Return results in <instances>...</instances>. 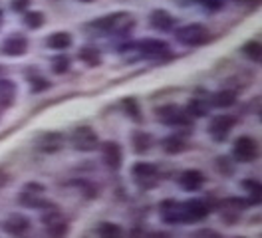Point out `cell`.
Wrapping results in <instances>:
<instances>
[{
    "label": "cell",
    "mask_w": 262,
    "mask_h": 238,
    "mask_svg": "<svg viewBox=\"0 0 262 238\" xmlns=\"http://www.w3.org/2000/svg\"><path fill=\"white\" fill-rule=\"evenodd\" d=\"M66 141H70L72 149H76L80 153H92L98 149L99 137L92 125H78L72 129V133L66 137Z\"/></svg>",
    "instance_id": "cell-6"
},
{
    "label": "cell",
    "mask_w": 262,
    "mask_h": 238,
    "mask_svg": "<svg viewBox=\"0 0 262 238\" xmlns=\"http://www.w3.org/2000/svg\"><path fill=\"white\" fill-rule=\"evenodd\" d=\"M99 153H101V161L107 169L112 171H119L123 167V147L117 141H103L98 145Z\"/></svg>",
    "instance_id": "cell-14"
},
{
    "label": "cell",
    "mask_w": 262,
    "mask_h": 238,
    "mask_svg": "<svg viewBox=\"0 0 262 238\" xmlns=\"http://www.w3.org/2000/svg\"><path fill=\"white\" fill-rule=\"evenodd\" d=\"M76 2H82V4H92V2H96V0H76Z\"/></svg>",
    "instance_id": "cell-40"
},
{
    "label": "cell",
    "mask_w": 262,
    "mask_h": 238,
    "mask_svg": "<svg viewBox=\"0 0 262 238\" xmlns=\"http://www.w3.org/2000/svg\"><path fill=\"white\" fill-rule=\"evenodd\" d=\"M193 236H201V238H219L221 234L216 230H211V228H201V230H195Z\"/></svg>",
    "instance_id": "cell-37"
},
{
    "label": "cell",
    "mask_w": 262,
    "mask_h": 238,
    "mask_svg": "<svg viewBox=\"0 0 262 238\" xmlns=\"http://www.w3.org/2000/svg\"><path fill=\"white\" fill-rule=\"evenodd\" d=\"M185 210H187V222H201L211 214L213 206L205 199H189L185 201Z\"/></svg>",
    "instance_id": "cell-17"
},
{
    "label": "cell",
    "mask_w": 262,
    "mask_h": 238,
    "mask_svg": "<svg viewBox=\"0 0 262 238\" xmlns=\"http://www.w3.org/2000/svg\"><path fill=\"white\" fill-rule=\"evenodd\" d=\"M129 141H131V149H133L135 155H147L149 151L153 149V145H155L153 135L149 131H143V129H135L131 133Z\"/></svg>",
    "instance_id": "cell-19"
},
{
    "label": "cell",
    "mask_w": 262,
    "mask_h": 238,
    "mask_svg": "<svg viewBox=\"0 0 262 238\" xmlns=\"http://www.w3.org/2000/svg\"><path fill=\"white\" fill-rule=\"evenodd\" d=\"M28 81H30V92L32 94H42V92L52 88V81L46 76H42L40 72L32 74V78H28Z\"/></svg>",
    "instance_id": "cell-33"
},
{
    "label": "cell",
    "mask_w": 262,
    "mask_h": 238,
    "mask_svg": "<svg viewBox=\"0 0 262 238\" xmlns=\"http://www.w3.org/2000/svg\"><path fill=\"white\" fill-rule=\"evenodd\" d=\"M161 149L167 155H181L189 149V145H187L185 137L181 133H173V135H167L161 139Z\"/></svg>",
    "instance_id": "cell-23"
},
{
    "label": "cell",
    "mask_w": 262,
    "mask_h": 238,
    "mask_svg": "<svg viewBox=\"0 0 262 238\" xmlns=\"http://www.w3.org/2000/svg\"><path fill=\"white\" fill-rule=\"evenodd\" d=\"M177 4L179 6H191V4H195V0H177Z\"/></svg>",
    "instance_id": "cell-39"
},
{
    "label": "cell",
    "mask_w": 262,
    "mask_h": 238,
    "mask_svg": "<svg viewBox=\"0 0 262 238\" xmlns=\"http://www.w3.org/2000/svg\"><path fill=\"white\" fill-rule=\"evenodd\" d=\"M6 185H8V175L4 173V171H0V189L6 187Z\"/></svg>",
    "instance_id": "cell-38"
},
{
    "label": "cell",
    "mask_w": 262,
    "mask_h": 238,
    "mask_svg": "<svg viewBox=\"0 0 262 238\" xmlns=\"http://www.w3.org/2000/svg\"><path fill=\"white\" fill-rule=\"evenodd\" d=\"M211 107H216V110H229L236 103V90H230V88H223L219 92H213V94L207 95Z\"/></svg>",
    "instance_id": "cell-21"
},
{
    "label": "cell",
    "mask_w": 262,
    "mask_h": 238,
    "mask_svg": "<svg viewBox=\"0 0 262 238\" xmlns=\"http://www.w3.org/2000/svg\"><path fill=\"white\" fill-rule=\"evenodd\" d=\"M22 22L28 30H40L46 24V14L42 10H26L22 14Z\"/></svg>",
    "instance_id": "cell-29"
},
{
    "label": "cell",
    "mask_w": 262,
    "mask_h": 238,
    "mask_svg": "<svg viewBox=\"0 0 262 238\" xmlns=\"http://www.w3.org/2000/svg\"><path fill=\"white\" fill-rule=\"evenodd\" d=\"M96 234L101 238H119V236H123V228H121L119 224H115V222L103 221L98 224Z\"/></svg>",
    "instance_id": "cell-32"
},
{
    "label": "cell",
    "mask_w": 262,
    "mask_h": 238,
    "mask_svg": "<svg viewBox=\"0 0 262 238\" xmlns=\"http://www.w3.org/2000/svg\"><path fill=\"white\" fill-rule=\"evenodd\" d=\"M234 159H230V157H216L214 159V167H216V171L221 175H232L234 173Z\"/></svg>",
    "instance_id": "cell-34"
},
{
    "label": "cell",
    "mask_w": 262,
    "mask_h": 238,
    "mask_svg": "<svg viewBox=\"0 0 262 238\" xmlns=\"http://www.w3.org/2000/svg\"><path fill=\"white\" fill-rule=\"evenodd\" d=\"M245 2H248L250 6H254V4H258V0H245Z\"/></svg>",
    "instance_id": "cell-41"
},
{
    "label": "cell",
    "mask_w": 262,
    "mask_h": 238,
    "mask_svg": "<svg viewBox=\"0 0 262 238\" xmlns=\"http://www.w3.org/2000/svg\"><path fill=\"white\" fill-rule=\"evenodd\" d=\"M70 68H72V60H70V56H68L66 52H58V54L52 58V62H50V70H52V74H56V76L68 74Z\"/></svg>",
    "instance_id": "cell-30"
},
{
    "label": "cell",
    "mask_w": 262,
    "mask_h": 238,
    "mask_svg": "<svg viewBox=\"0 0 262 238\" xmlns=\"http://www.w3.org/2000/svg\"><path fill=\"white\" fill-rule=\"evenodd\" d=\"M30 228H32V221L22 212H12L2 221V230L10 236H24L30 232Z\"/></svg>",
    "instance_id": "cell-15"
},
{
    "label": "cell",
    "mask_w": 262,
    "mask_h": 238,
    "mask_svg": "<svg viewBox=\"0 0 262 238\" xmlns=\"http://www.w3.org/2000/svg\"><path fill=\"white\" fill-rule=\"evenodd\" d=\"M44 44H46V48L54 50V52H66V50H70L74 46V36L68 30H56L46 36Z\"/></svg>",
    "instance_id": "cell-20"
},
{
    "label": "cell",
    "mask_w": 262,
    "mask_h": 238,
    "mask_svg": "<svg viewBox=\"0 0 262 238\" xmlns=\"http://www.w3.org/2000/svg\"><path fill=\"white\" fill-rule=\"evenodd\" d=\"M238 123V115H232V113H219L211 117L209 121V135L211 139L216 143H223L229 139V135L232 133V129Z\"/></svg>",
    "instance_id": "cell-9"
},
{
    "label": "cell",
    "mask_w": 262,
    "mask_h": 238,
    "mask_svg": "<svg viewBox=\"0 0 262 238\" xmlns=\"http://www.w3.org/2000/svg\"><path fill=\"white\" fill-rule=\"evenodd\" d=\"M30 48V40L26 34L22 32H12L10 36H6L0 44V54L6 58H22L28 54Z\"/></svg>",
    "instance_id": "cell-13"
},
{
    "label": "cell",
    "mask_w": 262,
    "mask_h": 238,
    "mask_svg": "<svg viewBox=\"0 0 262 238\" xmlns=\"http://www.w3.org/2000/svg\"><path fill=\"white\" fill-rule=\"evenodd\" d=\"M32 0H10V10L16 14H24L26 10H30Z\"/></svg>",
    "instance_id": "cell-36"
},
{
    "label": "cell",
    "mask_w": 262,
    "mask_h": 238,
    "mask_svg": "<svg viewBox=\"0 0 262 238\" xmlns=\"http://www.w3.org/2000/svg\"><path fill=\"white\" fill-rule=\"evenodd\" d=\"M131 177L135 181V185L143 190L155 189L161 183V175H159V167L155 163L149 161H137L131 167Z\"/></svg>",
    "instance_id": "cell-7"
},
{
    "label": "cell",
    "mask_w": 262,
    "mask_h": 238,
    "mask_svg": "<svg viewBox=\"0 0 262 238\" xmlns=\"http://www.w3.org/2000/svg\"><path fill=\"white\" fill-rule=\"evenodd\" d=\"M78 60L88 66V68H99L103 63V56H101V50L96 46H82L78 50Z\"/></svg>",
    "instance_id": "cell-25"
},
{
    "label": "cell",
    "mask_w": 262,
    "mask_h": 238,
    "mask_svg": "<svg viewBox=\"0 0 262 238\" xmlns=\"http://www.w3.org/2000/svg\"><path fill=\"white\" fill-rule=\"evenodd\" d=\"M258 153H260V147H258V141L250 135H241L238 139H234L232 143V159L234 163H254L258 159Z\"/></svg>",
    "instance_id": "cell-10"
},
{
    "label": "cell",
    "mask_w": 262,
    "mask_h": 238,
    "mask_svg": "<svg viewBox=\"0 0 262 238\" xmlns=\"http://www.w3.org/2000/svg\"><path fill=\"white\" fill-rule=\"evenodd\" d=\"M66 145V135L62 131H56V129H50V131H42L34 137V147L44 153V155H54V153H60Z\"/></svg>",
    "instance_id": "cell-11"
},
{
    "label": "cell",
    "mask_w": 262,
    "mask_h": 238,
    "mask_svg": "<svg viewBox=\"0 0 262 238\" xmlns=\"http://www.w3.org/2000/svg\"><path fill=\"white\" fill-rule=\"evenodd\" d=\"M16 94H18L16 81L0 76V110L12 107L14 101H16Z\"/></svg>",
    "instance_id": "cell-22"
},
{
    "label": "cell",
    "mask_w": 262,
    "mask_h": 238,
    "mask_svg": "<svg viewBox=\"0 0 262 238\" xmlns=\"http://www.w3.org/2000/svg\"><path fill=\"white\" fill-rule=\"evenodd\" d=\"M72 185L80 190V194H82V197L90 199V201H94V199H98L99 197V187L96 185V183L88 181V179H74V181H72Z\"/></svg>",
    "instance_id": "cell-31"
},
{
    "label": "cell",
    "mask_w": 262,
    "mask_h": 238,
    "mask_svg": "<svg viewBox=\"0 0 262 238\" xmlns=\"http://www.w3.org/2000/svg\"><path fill=\"white\" fill-rule=\"evenodd\" d=\"M135 52L137 58L141 60H153V62H165V60H171L173 58V52L169 42H165L161 38H143L139 42H133V44H125V46L119 48V52Z\"/></svg>",
    "instance_id": "cell-2"
},
{
    "label": "cell",
    "mask_w": 262,
    "mask_h": 238,
    "mask_svg": "<svg viewBox=\"0 0 262 238\" xmlns=\"http://www.w3.org/2000/svg\"><path fill=\"white\" fill-rule=\"evenodd\" d=\"M196 4H201L205 10H209V12H219V10H223L225 8V2L227 0H195Z\"/></svg>",
    "instance_id": "cell-35"
},
{
    "label": "cell",
    "mask_w": 262,
    "mask_h": 238,
    "mask_svg": "<svg viewBox=\"0 0 262 238\" xmlns=\"http://www.w3.org/2000/svg\"><path fill=\"white\" fill-rule=\"evenodd\" d=\"M177 183H179V187L183 190H187V192H196V190H201L205 187L207 177H205L203 171H199V169H187V171H183V173L177 177Z\"/></svg>",
    "instance_id": "cell-16"
},
{
    "label": "cell",
    "mask_w": 262,
    "mask_h": 238,
    "mask_svg": "<svg viewBox=\"0 0 262 238\" xmlns=\"http://www.w3.org/2000/svg\"><path fill=\"white\" fill-rule=\"evenodd\" d=\"M159 219L169 224H189L187 222V210H185V201H175V199H165L159 205Z\"/></svg>",
    "instance_id": "cell-12"
},
{
    "label": "cell",
    "mask_w": 262,
    "mask_h": 238,
    "mask_svg": "<svg viewBox=\"0 0 262 238\" xmlns=\"http://www.w3.org/2000/svg\"><path fill=\"white\" fill-rule=\"evenodd\" d=\"M121 111L129 117L133 123H143V110H141V105H139V101H137V97H133V95H127V97H123L121 99Z\"/></svg>",
    "instance_id": "cell-26"
},
{
    "label": "cell",
    "mask_w": 262,
    "mask_h": 238,
    "mask_svg": "<svg viewBox=\"0 0 262 238\" xmlns=\"http://www.w3.org/2000/svg\"><path fill=\"white\" fill-rule=\"evenodd\" d=\"M185 110H187V113H189L191 117H207L213 107H211L207 95H195V97H191V99L187 101Z\"/></svg>",
    "instance_id": "cell-24"
},
{
    "label": "cell",
    "mask_w": 262,
    "mask_h": 238,
    "mask_svg": "<svg viewBox=\"0 0 262 238\" xmlns=\"http://www.w3.org/2000/svg\"><path fill=\"white\" fill-rule=\"evenodd\" d=\"M2 74H4V68H2V66H0V76H2Z\"/></svg>",
    "instance_id": "cell-42"
},
{
    "label": "cell",
    "mask_w": 262,
    "mask_h": 238,
    "mask_svg": "<svg viewBox=\"0 0 262 238\" xmlns=\"http://www.w3.org/2000/svg\"><path fill=\"white\" fill-rule=\"evenodd\" d=\"M135 16L131 12H123V10H117L112 14L99 16L96 20H92L85 28L92 30L98 36H127L135 28Z\"/></svg>",
    "instance_id": "cell-1"
},
{
    "label": "cell",
    "mask_w": 262,
    "mask_h": 238,
    "mask_svg": "<svg viewBox=\"0 0 262 238\" xmlns=\"http://www.w3.org/2000/svg\"><path fill=\"white\" fill-rule=\"evenodd\" d=\"M173 30H175V40L185 48H201L211 38V30L201 22H191Z\"/></svg>",
    "instance_id": "cell-4"
},
{
    "label": "cell",
    "mask_w": 262,
    "mask_h": 238,
    "mask_svg": "<svg viewBox=\"0 0 262 238\" xmlns=\"http://www.w3.org/2000/svg\"><path fill=\"white\" fill-rule=\"evenodd\" d=\"M50 201L46 199V187L38 181H28L22 185V189L18 192V205L24 208H44Z\"/></svg>",
    "instance_id": "cell-8"
},
{
    "label": "cell",
    "mask_w": 262,
    "mask_h": 238,
    "mask_svg": "<svg viewBox=\"0 0 262 238\" xmlns=\"http://www.w3.org/2000/svg\"><path fill=\"white\" fill-rule=\"evenodd\" d=\"M42 214H40V221L44 224V230L48 236H66L70 232V224L66 221V217L62 214L60 206L54 205V203H48L44 208H40Z\"/></svg>",
    "instance_id": "cell-5"
},
{
    "label": "cell",
    "mask_w": 262,
    "mask_h": 238,
    "mask_svg": "<svg viewBox=\"0 0 262 238\" xmlns=\"http://www.w3.org/2000/svg\"><path fill=\"white\" fill-rule=\"evenodd\" d=\"M241 187L245 189L246 197L250 199L252 205H260V199H262V183L258 179L254 177H248V179H243L241 181Z\"/></svg>",
    "instance_id": "cell-27"
},
{
    "label": "cell",
    "mask_w": 262,
    "mask_h": 238,
    "mask_svg": "<svg viewBox=\"0 0 262 238\" xmlns=\"http://www.w3.org/2000/svg\"><path fill=\"white\" fill-rule=\"evenodd\" d=\"M149 26L157 32H173L177 26V18L165 8H155L149 14Z\"/></svg>",
    "instance_id": "cell-18"
},
{
    "label": "cell",
    "mask_w": 262,
    "mask_h": 238,
    "mask_svg": "<svg viewBox=\"0 0 262 238\" xmlns=\"http://www.w3.org/2000/svg\"><path fill=\"white\" fill-rule=\"evenodd\" d=\"M241 52H243V56H245L248 62L252 63H260V58H262V44L258 40H246L243 48H241Z\"/></svg>",
    "instance_id": "cell-28"
},
{
    "label": "cell",
    "mask_w": 262,
    "mask_h": 238,
    "mask_svg": "<svg viewBox=\"0 0 262 238\" xmlns=\"http://www.w3.org/2000/svg\"><path fill=\"white\" fill-rule=\"evenodd\" d=\"M155 117H157L159 123L177 129V133H181V135L193 133V117L187 113V110L183 105L165 103V105L155 110Z\"/></svg>",
    "instance_id": "cell-3"
}]
</instances>
